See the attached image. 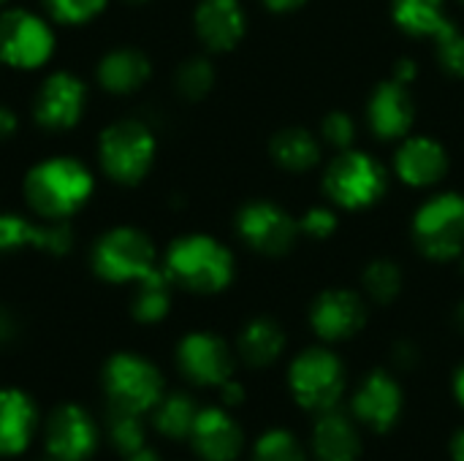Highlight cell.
Here are the masks:
<instances>
[{"mask_svg": "<svg viewBox=\"0 0 464 461\" xmlns=\"http://www.w3.org/2000/svg\"><path fill=\"white\" fill-rule=\"evenodd\" d=\"M92 174L73 158H49L24 177V198L44 220H65L92 196Z\"/></svg>", "mask_w": 464, "mask_h": 461, "instance_id": "obj_1", "label": "cell"}, {"mask_svg": "<svg viewBox=\"0 0 464 461\" xmlns=\"http://www.w3.org/2000/svg\"><path fill=\"white\" fill-rule=\"evenodd\" d=\"M174 285L193 293H220L234 280L231 253L212 236L190 234L177 239L163 264Z\"/></svg>", "mask_w": 464, "mask_h": 461, "instance_id": "obj_2", "label": "cell"}, {"mask_svg": "<svg viewBox=\"0 0 464 461\" xmlns=\"http://www.w3.org/2000/svg\"><path fill=\"white\" fill-rule=\"evenodd\" d=\"M348 386L345 367L340 356L329 348H307L302 351L288 370V389L291 397L302 410L324 413L340 405Z\"/></svg>", "mask_w": 464, "mask_h": 461, "instance_id": "obj_3", "label": "cell"}, {"mask_svg": "<svg viewBox=\"0 0 464 461\" xmlns=\"http://www.w3.org/2000/svg\"><path fill=\"white\" fill-rule=\"evenodd\" d=\"M103 389L109 408L128 413H150L166 397L160 370L136 353H117L103 367Z\"/></svg>", "mask_w": 464, "mask_h": 461, "instance_id": "obj_4", "label": "cell"}, {"mask_svg": "<svg viewBox=\"0 0 464 461\" xmlns=\"http://www.w3.org/2000/svg\"><path fill=\"white\" fill-rule=\"evenodd\" d=\"M386 168L367 152L343 149L326 168L324 190L343 209H367L386 193Z\"/></svg>", "mask_w": 464, "mask_h": 461, "instance_id": "obj_5", "label": "cell"}, {"mask_svg": "<svg viewBox=\"0 0 464 461\" xmlns=\"http://www.w3.org/2000/svg\"><path fill=\"white\" fill-rule=\"evenodd\" d=\"M98 155L103 171L120 185H136L155 160V136L139 120H120L101 133Z\"/></svg>", "mask_w": 464, "mask_h": 461, "instance_id": "obj_6", "label": "cell"}, {"mask_svg": "<svg viewBox=\"0 0 464 461\" xmlns=\"http://www.w3.org/2000/svg\"><path fill=\"white\" fill-rule=\"evenodd\" d=\"M413 239L432 261H454L464 253V196H432L413 217Z\"/></svg>", "mask_w": 464, "mask_h": 461, "instance_id": "obj_7", "label": "cell"}, {"mask_svg": "<svg viewBox=\"0 0 464 461\" xmlns=\"http://www.w3.org/2000/svg\"><path fill=\"white\" fill-rule=\"evenodd\" d=\"M155 266V247L136 228H111L95 242L92 269L106 283H136Z\"/></svg>", "mask_w": 464, "mask_h": 461, "instance_id": "obj_8", "label": "cell"}, {"mask_svg": "<svg viewBox=\"0 0 464 461\" xmlns=\"http://www.w3.org/2000/svg\"><path fill=\"white\" fill-rule=\"evenodd\" d=\"M237 234L258 255L280 258L296 247L302 228L283 206L272 201H250L237 215Z\"/></svg>", "mask_w": 464, "mask_h": 461, "instance_id": "obj_9", "label": "cell"}, {"mask_svg": "<svg viewBox=\"0 0 464 461\" xmlns=\"http://www.w3.org/2000/svg\"><path fill=\"white\" fill-rule=\"evenodd\" d=\"M54 52L52 27L22 8L0 14V60L11 68H38Z\"/></svg>", "mask_w": 464, "mask_h": 461, "instance_id": "obj_10", "label": "cell"}, {"mask_svg": "<svg viewBox=\"0 0 464 461\" xmlns=\"http://www.w3.org/2000/svg\"><path fill=\"white\" fill-rule=\"evenodd\" d=\"M177 367L190 383L220 389L234 378V353L223 337L212 331H193L177 348Z\"/></svg>", "mask_w": 464, "mask_h": 461, "instance_id": "obj_11", "label": "cell"}, {"mask_svg": "<svg viewBox=\"0 0 464 461\" xmlns=\"http://www.w3.org/2000/svg\"><path fill=\"white\" fill-rule=\"evenodd\" d=\"M402 405H405V394L397 378L386 370H375L356 389L351 399V416L356 418V424L372 432H389L400 421Z\"/></svg>", "mask_w": 464, "mask_h": 461, "instance_id": "obj_12", "label": "cell"}, {"mask_svg": "<svg viewBox=\"0 0 464 461\" xmlns=\"http://www.w3.org/2000/svg\"><path fill=\"white\" fill-rule=\"evenodd\" d=\"M98 448V427L79 405H60L46 421L49 459L87 461Z\"/></svg>", "mask_w": 464, "mask_h": 461, "instance_id": "obj_13", "label": "cell"}, {"mask_svg": "<svg viewBox=\"0 0 464 461\" xmlns=\"http://www.w3.org/2000/svg\"><path fill=\"white\" fill-rule=\"evenodd\" d=\"M367 323V304L356 291L332 288L324 291L310 310V326L324 342H345L356 337Z\"/></svg>", "mask_w": 464, "mask_h": 461, "instance_id": "obj_14", "label": "cell"}, {"mask_svg": "<svg viewBox=\"0 0 464 461\" xmlns=\"http://www.w3.org/2000/svg\"><path fill=\"white\" fill-rule=\"evenodd\" d=\"M73 247V231L65 220L33 223L22 215H0V253L41 250L49 255H63Z\"/></svg>", "mask_w": 464, "mask_h": 461, "instance_id": "obj_15", "label": "cell"}, {"mask_svg": "<svg viewBox=\"0 0 464 461\" xmlns=\"http://www.w3.org/2000/svg\"><path fill=\"white\" fill-rule=\"evenodd\" d=\"M190 446L204 461H237L245 448V435L228 408H204L190 429Z\"/></svg>", "mask_w": 464, "mask_h": 461, "instance_id": "obj_16", "label": "cell"}, {"mask_svg": "<svg viewBox=\"0 0 464 461\" xmlns=\"http://www.w3.org/2000/svg\"><path fill=\"white\" fill-rule=\"evenodd\" d=\"M84 109V84L68 73L57 71L46 76L35 98V120L46 130H68L79 122Z\"/></svg>", "mask_w": 464, "mask_h": 461, "instance_id": "obj_17", "label": "cell"}, {"mask_svg": "<svg viewBox=\"0 0 464 461\" xmlns=\"http://www.w3.org/2000/svg\"><path fill=\"white\" fill-rule=\"evenodd\" d=\"M367 120L378 139H405L416 120V103L411 98L408 84L397 82L394 76L381 82L370 95Z\"/></svg>", "mask_w": 464, "mask_h": 461, "instance_id": "obj_18", "label": "cell"}, {"mask_svg": "<svg viewBox=\"0 0 464 461\" xmlns=\"http://www.w3.org/2000/svg\"><path fill=\"white\" fill-rule=\"evenodd\" d=\"M397 177L411 187H432L449 171V155L443 144L430 136H411L400 144L394 155Z\"/></svg>", "mask_w": 464, "mask_h": 461, "instance_id": "obj_19", "label": "cell"}, {"mask_svg": "<svg viewBox=\"0 0 464 461\" xmlns=\"http://www.w3.org/2000/svg\"><path fill=\"white\" fill-rule=\"evenodd\" d=\"M193 24L207 49L228 52L242 41L247 19L239 0H201L196 5Z\"/></svg>", "mask_w": 464, "mask_h": 461, "instance_id": "obj_20", "label": "cell"}, {"mask_svg": "<svg viewBox=\"0 0 464 461\" xmlns=\"http://www.w3.org/2000/svg\"><path fill=\"white\" fill-rule=\"evenodd\" d=\"M315 461H359L362 456V432L356 418L340 408L318 413V421L310 435Z\"/></svg>", "mask_w": 464, "mask_h": 461, "instance_id": "obj_21", "label": "cell"}, {"mask_svg": "<svg viewBox=\"0 0 464 461\" xmlns=\"http://www.w3.org/2000/svg\"><path fill=\"white\" fill-rule=\"evenodd\" d=\"M38 429V410L19 389H0V456H19Z\"/></svg>", "mask_w": 464, "mask_h": 461, "instance_id": "obj_22", "label": "cell"}, {"mask_svg": "<svg viewBox=\"0 0 464 461\" xmlns=\"http://www.w3.org/2000/svg\"><path fill=\"white\" fill-rule=\"evenodd\" d=\"M152 73L150 57L133 46H120L111 49L109 54H103V60L98 62V82L103 90L114 92V95H128L136 92Z\"/></svg>", "mask_w": 464, "mask_h": 461, "instance_id": "obj_23", "label": "cell"}, {"mask_svg": "<svg viewBox=\"0 0 464 461\" xmlns=\"http://www.w3.org/2000/svg\"><path fill=\"white\" fill-rule=\"evenodd\" d=\"M283 351H285V331L272 318H253L237 340L239 359L253 370L272 367L283 356Z\"/></svg>", "mask_w": 464, "mask_h": 461, "instance_id": "obj_24", "label": "cell"}, {"mask_svg": "<svg viewBox=\"0 0 464 461\" xmlns=\"http://www.w3.org/2000/svg\"><path fill=\"white\" fill-rule=\"evenodd\" d=\"M269 155L283 171L302 174L321 160V141L304 128H283L272 136Z\"/></svg>", "mask_w": 464, "mask_h": 461, "instance_id": "obj_25", "label": "cell"}, {"mask_svg": "<svg viewBox=\"0 0 464 461\" xmlns=\"http://www.w3.org/2000/svg\"><path fill=\"white\" fill-rule=\"evenodd\" d=\"M171 285H174L171 277L160 266H155L150 274L136 280V293H133V304H130L133 318L139 323L163 321L171 310Z\"/></svg>", "mask_w": 464, "mask_h": 461, "instance_id": "obj_26", "label": "cell"}, {"mask_svg": "<svg viewBox=\"0 0 464 461\" xmlns=\"http://www.w3.org/2000/svg\"><path fill=\"white\" fill-rule=\"evenodd\" d=\"M392 14L400 30L419 38H432L446 22H451L446 0H394Z\"/></svg>", "mask_w": 464, "mask_h": 461, "instance_id": "obj_27", "label": "cell"}, {"mask_svg": "<svg viewBox=\"0 0 464 461\" xmlns=\"http://www.w3.org/2000/svg\"><path fill=\"white\" fill-rule=\"evenodd\" d=\"M196 416H198V408H196V399L177 391V394H166L158 408L152 410V418H155V429L169 437V440H185L190 437V429L196 424Z\"/></svg>", "mask_w": 464, "mask_h": 461, "instance_id": "obj_28", "label": "cell"}, {"mask_svg": "<svg viewBox=\"0 0 464 461\" xmlns=\"http://www.w3.org/2000/svg\"><path fill=\"white\" fill-rule=\"evenodd\" d=\"M362 285L375 304H392L402 291V269L389 258H378L364 269Z\"/></svg>", "mask_w": 464, "mask_h": 461, "instance_id": "obj_29", "label": "cell"}, {"mask_svg": "<svg viewBox=\"0 0 464 461\" xmlns=\"http://www.w3.org/2000/svg\"><path fill=\"white\" fill-rule=\"evenodd\" d=\"M106 429H109L111 446H114L122 456H130L133 451H139V448L147 446V429H144V421H141L139 413H128V410L109 408Z\"/></svg>", "mask_w": 464, "mask_h": 461, "instance_id": "obj_30", "label": "cell"}, {"mask_svg": "<svg viewBox=\"0 0 464 461\" xmlns=\"http://www.w3.org/2000/svg\"><path fill=\"white\" fill-rule=\"evenodd\" d=\"M177 92L188 101L204 98L215 84V68L207 57H188L174 73Z\"/></svg>", "mask_w": 464, "mask_h": 461, "instance_id": "obj_31", "label": "cell"}, {"mask_svg": "<svg viewBox=\"0 0 464 461\" xmlns=\"http://www.w3.org/2000/svg\"><path fill=\"white\" fill-rule=\"evenodd\" d=\"M253 461H307V454L291 432L269 429L256 440Z\"/></svg>", "mask_w": 464, "mask_h": 461, "instance_id": "obj_32", "label": "cell"}, {"mask_svg": "<svg viewBox=\"0 0 464 461\" xmlns=\"http://www.w3.org/2000/svg\"><path fill=\"white\" fill-rule=\"evenodd\" d=\"M432 43H435V57L440 62V68L449 73V76H457L464 79V33L454 24V22H446L435 35H432Z\"/></svg>", "mask_w": 464, "mask_h": 461, "instance_id": "obj_33", "label": "cell"}, {"mask_svg": "<svg viewBox=\"0 0 464 461\" xmlns=\"http://www.w3.org/2000/svg\"><path fill=\"white\" fill-rule=\"evenodd\" d=\"M46 11L65 24H82L106 8V0H44Z\"/></svg>", "mask_w": 464, "mask_h": 461, "instance_id": "obj_34", "label": "cell"}, {"mask_svg": "<svg viewBox=\"0 0 464 461\" xmlns=\"http://www.w3.org/2000/svg\"><path fill=\"white\" fill-rule=\"evenodd\" d=\"M356 139V122L348 111H329L321 122V141L334 149H351Z\"/></svg>", "mask_w": 464, "mask_h": 461, "instance_id": "obj_35", "label": "cell"}, {"mask_svg": "<svg viewBox=\"0 0 464 461\" xmlns=\"http://www.w3.org/2000/svg\"><path fill=\"white\" fill-rule=\"evenodd\" d=\"M299 228L304 236H313V239H329L334 231H337V215L326 206H315L310 209L302 220H299Z\"/></svg>", "mask_w": 464, "mask_h": 461, "instance_id": "obj_36", "label": "cell"}, {"mask_svg": "<svg viewBox=\"0 0 464 461\" xmlns=\"http://www.w3.org/2000/svg\"><path fill=\"white\" fill-rule=\"evenodd\" d=\"M392 356H394V364L400 370H413L419 364V348L413 342H397Z\"/></svg>", "mask_w": 464, "mask_h": 461, "instance_id": "obj_37", "label": "cell"}, {"mask_svg": "<svg viewBox=\"0 0 464 461\" xmlns=\"http://www.w3.org/2000/svg\"><path fill=\"white\" fill-rule=\"evenodd\" d=\"M220 402H223V408H239L242 402H245V389H242V383H237L234 378L231 380H226L223 386H220Z\"/></svg>", "mask_w": 464, "mask_h": 461, "instance_id": "obj_38", "label": "cell"}, {"mask_svg": "<svg viewBox=\"0 0 464 461\" xmlns=\"http://www.w3.org/2000/svg\"><path fill=\"white\" fill-rule=\"evenodd\" d=\"M16 318L5 307H0V345H8L16 337Z\"/></svg>", "mask_w": 464, "mask_h": 461, "instance_id": "obj_39", "label": "cell"}, {"mask_svg": "<svg viewBox=\"0 0 464 461\" xmlns=\"http://www.w3.org/2000/svg\"><path fill=\"white\" fill-rule=\"evenodd\" d=\"M14 130H16V114L8 106L0 103V141L14 136Z\"/></svg>", "mask_w": 464, "mask_h": 461, "instance_id": "obj_40", "label": "cell"}, {"mask_svg": "<svg viewBox=\"0 0 464 461\" xmlns=\"http://www.w3.org/2000/svg\"><path fill=\"white\" fill-rule=\"evenodd\" d=\"M394 79L402 82V84H411V82L416 79V65H413L411 60H400V62L394 65Z\"/></svg>", "mask_w": 464, "mask_h": 461, "instance_id": "obj_41", "label": "cell"}, {"mask_svg": "<svg viewBox=\"0 0 464 461\" xmlns=\"http://www.w3.org/2000/svg\"><path fill=\"white\" fill-rule=\"evenodd\" d=\"M269 11H277V14H288V11H296L299 5H304L307 0H261Z\"/></svg>", "mask_w": 464, "mask_h": 461, "instance_id": "obj_42", "label": "cell"}, {"mask_svg": "<svg viewBox=\"0 0 464 461\" xmlns=\"http://www.w3.org/2000/svg\"><path fill=\"white\" fill-rule=\"evenodd\" d=\"M451 459L464 461V429H459L451 440Z\"/></svg>", "mask_w": 464, "mask_h": 461, "instance_id": "obj_43", "label": "cell"}, {"mask_svg": "<svg viewBox=\"0 0 464 461\" xmlns=\"http://www.w3.org/2000/svg\"><path fill=\"white\" fill-rule=\"evenodd\" d=\"M125 461H160V456H158L152 448H147V446H144V448L133 451L130 456H125Z\"/></svg>", "mask_w": 464, "mask_h": 461, "instance_id": "obj_44", "label": "cell"}, {"mask_svg": "<svg viewBox=\"0 0 464 461\" xmlns=\"http://www.w3.org/2000/svg\"><path fill=\"white\" fill-rule=\"evenodd\" d=\"M454 397H457V402L464 408V364L457 370V375H454Z\"/></svg>", "mask_w": 464, "mask_h": 461, "instance_id": "obj_45", "label": "cell"}, {"mask_svg": "<svg viewBox=\"0 0 464 461\" xmlns=\"http://www.w3.org/2000/svg\"><path fill=\"white\" fill-rule=\"evenodd\" d=\"M454 323H457V329L464 331V302L457 304V312H454Z\"/></svg>", "mask_w": 464, "mask_h": 461, "instance_id": "obj_46", "label": "cell"}, {"mask_svg": "<svg viewBox=\"0 0 464 461\" xmlns=\"http://www.w3.org/2000/svg\"><path fill=\"white\" fill-rule=\"evenodd\" d=\"M125 3H133V5H139V3H147V0H125Z\"/></svg>", "mask_w": 464, "mask_h": 461, "instance_id": "obj_47", "label": "cell"}, {"mask_svg": "<svg viewBox=\"0 0 464 461\" xmlns=\"http://www.w3.org/2000/svg\"><path fill=\"white\" fill-rule=\"evenodd\" d=\"M3 5H5V0H0V8H3Z\"/></svg>", "mask_w": 464, "mask_h": 461, "instance_id": "obj_48", "label": "cell"}, {"mask_svg": "<svg viewBox=\"0 0 464 461\" xmlns=\"http://www.w3.org/2000/svg\"><path fill=\"white\" fill-rule=\"evenodd\" d=\"M49 461H57V459H49Z\"/></svg>", "mask_w": 464, "mask_h": 461, "instance_id": "obj_49", "label": "cell"}, {"mask_svg": "<svg viewBox=\"0 0 464 461\" xmlns=\"http://www.w3.org/2000/svg\"><path fill=\"white\" fill-rule=\"evenodd\" d=\"M462 5H464V0H462Z\"/></svg>", "mask_w": 464, "mask_h": 461, "instance_id": "obj_50", "label": "cell"}]
</instances>
